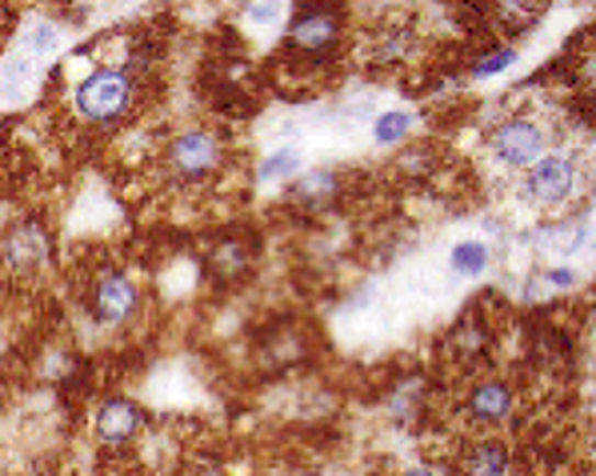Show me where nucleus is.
I'll list each match as a JSON object with an SVG mask.
<instances>
[{
    "mask_svg": "<svg viewBox=\"0 0 596 476\" xmlns=\"http://www.w3.org/2000/svg\"><path fill=\"white\" fill-rule=\"evenodd\" d=\"M136 97H140V77H133V72H124V68L116 65H101V68H92L89 77L77 80V89H72V113H77V121H85V125L113 128L136 109Z\"/></svg>",
    "mask_w": 596,
    "mask_h": 476,
    "instance_id": "obj_1",
    "label": "nucleus"
},
{
    "mask_svg": "<svg viewBox=\"0 0 596 476\" xmlns=\"http://www.w3.org/2000/svg\"><path fill=\"white\" fill-rule=\"evenodd\" d=\"M225 140L216 128H189V133L172 136L165 148V172L180 189H196L225 169Z\"/></svg>",
    "mask_w": 596,
    "mask_h": 476,
    "instance_id": "obj_2",
    "label": "nucleus"
},
{
    "mask_svg": "<svg viewBox=\"0 0 596 476\" xmlns=\"http://www.w3.org/2000/svg\"><path fill=\"white\" fill-rule=\"evenodd\" d=\"M340 33H345L340 12L308 4V9H296V16L289 21L284 53L293 60H304L308 68L328 65V60H337V53H340Z\"/></svg>",
    "mask_w": 596,
    "mask_h": 476,
    "instance_id": "obj_3",
    "label": "nucleus"
},
{
    "mask_svg": "<svg viewBox=\"0 0 596 476\" xmlns=\"http://www.w3.org/2000/svg\"><path fill=\"white\" fill-rule=\"evenodd\" d=\"M581 184V172H576V160L569 152H544V157L525 172V196L540 208H556L569 196L576 193Z\"/></svg>",
    "mask_w": 596,
    "mask_h": 476,
    "instance_id": "obj_4",
    "label": "nucleus"
},
{
    "mask_svg": "<svg viewBox=\"0 0 596 476\" xmlns=\"http://www.w3.org/2000/svg\"><path fill=\"white\" fill-rule=\"evenodd\" d=\"M544 145H549V136H544V128H540L537 121H529V116L505 121V125L493 133V140H488L493 157L501 160V165H508V169H532V165L544 157Z\"/></svg>",
    "mask_w": 596,
    "mask_h": 476,
    "instance_id": "obj_5",
    "label": "nucleus"
},
{
    "mask_svg": "<svg viewBox=\"0 0 596 476\" xmlns=\"http://www.w3.org/2000/svg\"><path fill=\"white\" fill-rule=\"evenodd\" d=\"M136 305H140V293L121 269H104L92 276L89 308L101 325H124L136 313Z\"/></svg>",
    "mask_w": 596,
    "mask_h": 476,
    "instance_id": "obj_6",
    "label": "nucleus"
},
{
    "mask_svg": "<svg viewBox=\"0 0 596 476\" xmlns=\"http://www.w3.org/2000/svg\"><path fill=\"white\" fill-rule=\"evenodd\" d=\"M48 252H53V237H48V228L29 216V220H21V225L9 233V240H4L0 257H4V264H9L12 272H33V269H41V264L48 261Z\"/></svg>",
    "mask_w": 596,
    "mask_h": 476,
    "instance_id": "obj_7",
    "label": "nucleus"
},
{
    "mask_svg": "<svg viewBox=\"0 0 596 476\" xmlns=\"http://www.w3.org/2000/svg\"><path fill=\"white\" fill-rule=\"evenodd\" d=\"M513 408H517V397H513V385L501 381V376H488V381H476L469 388V397H464V417L473 420V424H505L513 417Z\"/></svg>",
    "mask_w": 596,
    "mask_h": 476,
    "instance_id": "obj_8",
    "label": "nucleus"
},
{
    "mask_svg": "<svg viewBox=\"0 0 596 476\" xmlns=\"http://www.w3.org/2000/svg\"><path fill=\"white\" fill-rule=\"evenodd\" d=\"M140 424H145V412H140V405H133L128 397L104 400V405L97 408V420H92L97 441L113 444V449H121V444L133 441L136 432H140Z\"/></svg>",
    "mask_w": 596,
    "mask_h": 476,
    "instance_id": "obj_9",
    "label": "nucleus"
},
{
    "mask_svg": "<svg viewBox=\"0 0 596 476\" xmlns=\"http://www.w3.org/2000/svg\"><path fill=\"white\" fill-rule=\"evenodd\" d=\"M508 473H513V453L496 437L473 441L461 453V461H457V476H508Z\"/></svg>",
    "mask_w": 596,
    "mask_h": 476,
    "instance_id": "obj_10",
    "label": "nucleus"
},
{
    "mask_svg": "<svg viewBox=\"0 0 596 476\" xmlns=\"http://www.w3.org/2000/svg\"><path fill=\"white\" fill-rule=\"evenodd\" d=\"M413 53H417V36H413V29L396 24V29L376 36V45H372V65H405Z\"/></svg>",
    "mask_w": 596,
    "mask_h": 476,
    "instance_id": "obj_11",
    "label": "nucleus"
},
{
    "mask_svg": "<svg viewBox=\"0 0 596 476\" xmlns=\"http://www.w3.org/2000/svg\"><path fill=\"white\" fill-rule=\"evenodd\" d=\"M340 189V177L333 169H313V172H304L301 181L293 184V196L301 204H325L333 201Z\"/></svg>",
    "mask_w": 596,
    "mask_h": 476,
    "instance_id": "obj_12",
    "label": "nucleus"
},
{
    "mask_svg": "<svg viewBox=\"0 0 596 476\" xmlns=\"http://www.w3.org/2000/svg\"><path fill=\"white\" fill-rule=\"evenodd\" d=\"M488 261H493V252H488V245H481V240H461L449 257L457 276H481V272L488 269Z\"/></svg>",
    "mask_w": 596,
    "mask_h": 476,
    "instance_id": "obj_13",
    "label": "nucleus"
},
{
    "mask_svg": "<svg viewBox=\"0 0 596 476\" xmlns=\"http://www.w3.org/2000/svg\"><path fill=\"white\" fill-rule=\"evenodd\" d=\"M408 133H413V116L408 113H381L376 121H372V140L384 145V148L401 145Z\"/></svg>",
    "mask_w": 596,
    "mask_h": 476,
    "instance_id": "obj_14",
    "label": "nucleus"
},
{
    "mask_svg": "<svg viewBox=\"0 0 596 476\" xmlns=\"http://www.w3.org/2000/svg\"><path fill=\"white\" fill-rule=\"evenodd\" d=\"M296 169H301V152H296V148H281V152H272V157L260 160L257 181H260V184L284 181V177H293Z\"/></svg>",
    "mask_w": 596,
    "mask_h": 476,
    "instance_id": "obj_15",
    "label": "nucleus"
},
{
    "mask_svg": "<svg viewBox=\"0 0 596 476\" xmlns=\"http://www.w3.org/2000/svg\"><path fill=\"white\" fill-rule=\"evenodd\" d=\"M517 60V48L513 45H493V48H484L481 60H473V77L484 80V77H496V72H505L508 65Z\"/></svg>",
    "mask_w": 596,
    "mask_h": 476,
    "instance_id": "obj_16",
    "label": "nucleus"
},
{
    "mask_svg": "<svg viewBox=\"0 0 596 476\" xmlns=\"http://www.w3.org/2000/svg\"><path fill=\"white\" fill-rule=\"evenodd\" d=\"M57 45V33L53 29H36V36H33V48L41 53V48H53Z\"/></svg>",
    "mask_w": 596,
    "mask_h": 476,
    "instance_id": "obj_17",
    "label": "nucleus"
},
{
    "mask_svg": "<svg viewBox=\"0 0 596 476\" xmlns=\"http://www.w3.org/2000/svg\"><path fill=\"white\" fill-rule=\"evenodd\" d=\"M549 281L556 284V288H569V284L576 281V272H573V269H552V272H549Z\"/></svg>",
    "mask_w": 596,
    "mask_h": 476,
    "instance_id": "obj_18",
    "label": "nucleus"
},
{
    "mask_svg": "<svg viewBox=\"0 0 596 476\" xmlns=\"http://www.w3.org/2000/svg\"><path fill=\"white\" fill-rule=\"evenodd\" d=\"M405 476H445V473H440V468H425V465H420V468H408Z\"/></svg>",
    "mask_w": 596,
    "mask_h": 476,
    "instance_id": "obj_19",
    "label": "nucleus"
}]
</instances>
